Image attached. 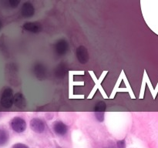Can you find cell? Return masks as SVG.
I'll list each match as a JSON object with an SVG mask.
<instances>
[{"mask_svg": "<svg viewBox=\"0 0 158 148\" xmlns=\"http://www.w3.org/2000/svg\"><path fill=\"white\" fill-rule=\"evenodd\" d=\"M0 104L4 108L9 109L14 105L13 90L11 88H6L2 93Z\"/></svg>", "mask_w": 158, "mask_h": 148, "instance_id": "1", "label": "cell"}, {"mask_svg": "<svg viewBox=\"0 0 158 148\" xmlns=\"http://www.w3.org/2000/svg\"><path fill=\"white\" fill-rule=\"evenodd\" d=\"M53 49L56 55L63 56L66 55L69 51V43L65 39H60L55 43Z\"/></svg>", "mask_w": 158, "mask_h": 148, "instance_id": "2", "label": "cell"}, {"mask_svg": "<svg viewBox=\"0 0 158 148\" xmlns=\"http://www.w3.org/2000/svg\"><path fill=\"white\" fill-rule=\"evenodd\" d=\"M10 126L15 132L23 133L26 129V122L20 117H15L10 121Z\"/></svg>", "mask_w": 158, "mask_h": 148, "instance_id": "3", "label": "cell"}, {"mask_svg": "<svg viewBox=\"0 0 158 148\" xmlns=\"http://www.w3.org/2000/svg\"><path fill=\"white\" fill-rule=\"evenodd\" d=\"M76 56H77V60L81 64H86L89 61V52H88L87 49L84 46H80L77 47L76 50Z\"/></svg>", "mask_w": 158, "mask_h": 148, "instance_id": "4", "label": "cell"}, {"mask_svg": "<svg viewBox=\"0 0 158 148\" xmlns=\"http://www.w3.org/2000/svg\"><path fill=\"white\" fill-rule=\"evenodd\" d=\"M33 74L38 80H43L47 76V69L42 63H36L33 66Z\"/></svg>", "mask_w": 158, "mask_h": 148, "instance_id": "5", "label": "cell"}, {"mask_svg": "<svg viewBox=\"0 0 158 148\" xmlns=\"http://www.w3.org/2000/svg\"><path fill=\"white\" fill-rule=\"evenodd\" d=\"M30 128L35 133L42 134L44 132L46 126L43 120L40 118H33L30 121Z\"/></svg>", "mask_w": 158, "mask_h": 148, "instance_id": "6", "label": "cell"}, {"mask_svg": "<svg viewBox=\"0 0 158 148\" xmlns=\"http://www.w3.org/2000/svg\"><path fill=\"white\" fill-rule=\"evenodd\" d=\"M23 27L24 30L35 34L41 32L42 29H43L41 23H38V22H27L23 24Z\"/></svg>", "mask_w": 158, "mask_h": 148, "instance_id": "7", "label": "cell"}, {"mask_svg": "<svg viewBox=\"0 0 158 148\" xmlns=\"http://www.w3.org/2000/svg\"><path fill=\"white\" fill-rule=\"evenodd\" d=\"M21 14L24 18H26L33 16L34 14H35V8H34L33 5L29 2L23 3L21 8Z\"/></svg>", "mask_w": 158, "mask_h": 148, "instance_id": "8", "label": "cell"}, {"mask_svg": "<svg viewBox=\"0 0 158 148\" xmlns=\"http://www.w3.org/2000/svg\"><path fill=\"white\" fill-rule=\"evenodd\" d=\"M53 131L59 136L66 135L68 132V126L62 121H55L52 124Z\"/></svg>", "mask_w": 158, "mask_h": 148, "instance_id": "9", "label": "cell"}, {"mask_svg": "<svg viewBox=\"0 0 158 148\" xmlns=\"http://www.w3.org/2000/svg\"><path fill=\"white\" fill-rule=\"evenodd\" d=\"M14 105L19 109L26 108V100L22 92H17L14 95Z\"/></svg>", "mask_w": 158, "mask_h": 148, "instance_id": "10", "label": "cell"}, {"mask_svg": "<svg viewBox=\"0 0 158 148\" xmlns=\"http://www.w3.org/2000/svg\"><path fill=\"white\" fill-rule=\"evenodd\" d=\"M67 72V66L65 63H60L55 69V76L57 78H63Z\"/></svg>", "mask_w": 158, "mask_h": 148, "instance_id": "11", "label": "cell"}, {"mask_svg": "<svg viewBox=\"0 0 158 148\" xmlns=\"http://www.w3.org/2000/svg\"><path fill=\"white\" fill-rule=\"evenodd\" d=\"M9 139V132L6 129H0V146H4L8 143Z\"/></svg>", "mask_w": 158, "mask_h": 148, "instance_id": "12", "label": "cell"}, {"mask_svg": "<svg viewBox=\"0 0 158 148\" xmlns=\"http://www.w3.org/2000/svg\"><path fill=\"white\" fill-rule=\"evenodd\" d=\"M106 109V104L103 101H99L94 107V113H105Z\"/></svg>", "mask_w": 158, "mask_h": 148, "instance_id": "13", "label": "cell"}, {"mask_svg": "<svg viewBox=\"0 0 158 148\" xmlns=\"http://www.w3.org/2000/svg\"><path fill=\"white\" fill-rule=\"evenodd\" d=\"M9 5L12 8L15 9V8L18 7L19 6L20 2H21V0H9Z\"/></svg>", "mask_w": 158, "mask_h": 148, "instance_id": "14", "label": "cell"}, {"mask_svg": "<svg viewBox=\"0 0 158 148\" xmlns=\"http://www.w3.org/2000/svg\"><path fill=\"white\" fill-rule=\"evenodd\" d=\"M117 148H126V142L125 140H120L117 142Z\"/></svg>", "mask_w": 158, "mask_h": 148, "instance_id": "15", "label": "cell"}, {"mask_svg": "<svg viewBox=\"0 0 158 148\" xmlns=\"http://www.w3.org/2000/svg\"><path fill=\"white\" fill-rule=\"evenodd\" d=\"M12 148H29V146L26 144H23V143H15L12 146Z\"/></svg>", "mask_w": 158, "mask_h": 148, "instance_id": "16", "label": "cell"}, {"mask_svg": "<svg viewBox=\"0 0 158 148\" xmlns=\"http://www.w3.org/2000/svg\"><path fill=\"white\" fill-rule=\"evenodd\" d=\"M2 28V21L0 20V30H1Z\"/></svg>", "mask_w": 158, "mask_h": 148, "instance_id": "17", "label": "cell"}, {"mask_svg": "<svg viewBox=\"0 0 158 148\" xmlns=\"http://www.w3.org/2000/svg\"><path fill=\"white\" fill-rule=\"evenodd\" d=\"M107 148H114V146H110V147H107Z\"/></svg>", "mask_w": 158, "mask_h": 148, "instance_id": "18", "label": "cell"}, {"mask_svg": "<svg viewBox=\"0 0 158 148\" xmlns=\"http://www.w3.org/2000/svg\"><path fill=\"white\" fill-rule=\"evenodd\" d=\"M58 148H62V147H58Z\"/></svg>", "mask_w": 158, "mask_h": 148, "instance_id": "19", "label": "cell"}]
</instances>
